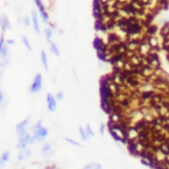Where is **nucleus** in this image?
Segmentation results:
<instances>
[{"mask_svg": "<svg viewBox=\"0 0 169 169\" xmlns=\"http://www.w3.org/2000/svg\"><path fill=\"white\" fill-rule=\"evenodd\" d=\"M84 168H87V169H88V168H98V169H100V168H102V166H100V164H97V163H90V164H87Z\"/></svg>", "mask_w": 169, "mask_h": 169, "instance_id": "nucleus-21", "label": "nucleus"}, {"mask_svg": "<svg viewBox=\"0 0 169 169\" xmlns=\"http://www.w3.org/2000/svg\"><path fill=\"white\" fill-rule=\"evenodd\" d=\"M49 133V130L46 127H44L42 125V120H39L36 126L34 127V133H32V141L36 142V141H43L46 135Z\"/></svg>", "mask_w": 169, "mask_h": 169, "instance_id": "nucleus-1", "label": "nucleus"}, {"mask_svg": "<svg viewBox=\"0 0 169 169\" xmlns=\"http://www.w3.org/2000/svg\"><path fill=\"white\" fill-rule=\"evenodd\" d=\"M1 159L3 160V162H5V163H6V162H8V161H9V159H10V153H9L8 150H6V152L1 155Z\"/></svg>", "mask_w": 169, "mask_h": 169, "instance_id": "nucleus-19", "label": "nucleus"}, {"mask_svg": "<svg viewBox=\"0 0 169 169\" xmlns=\"http://www.w3.org/2000/svg\"><path fill=\"white\" fill-rule=\"evenodd\" d=\"M150 49H152L150 45H149L146 41H142V42L139 43V45H138V47H137V52H138L139 54H141L142 57H145V56H148V54H149Z\"/></svg>", "mask_w": 169, "mask_h": 169, "instance_id": "nucleus-4", "label": "nucleus"}, {"mask_svg": "<svg viewBox=\"0 0 169 169\" xmlns=\"http://www.w3.org/2000/svg\"><path fill=\"white\" fill-rule=\"evenodd\" d=\"M34 141H32V135H30L29 133L24 132L22 134H20V139H19V142H17V148L19 149H23L25 148L28 145H32Z\"/></svg>", "mask_w": 169, "mask_h": 169, "instance_id": "nucleus-2", "label": "nucleus"}, {"mask_svg": "<svg viewBox=\"0 0 169 169\" xmlns=\"http://www.w3.org/2000/svg\"><path fill=\"white\" fill-rule=\"evenodd\" d=\"M159 149L164 154V155H168L169 154V144L166 141V142H162V144H160V146H159Z\"/></svg>", "mask_w": 169, "mask_h": 169, "instance_id": "nucleus-13", "label": "nucleus"}, {"mask_svg": "<svg viewBox=\"0 0 169 169\" xmlns=\"http://www.w3.org/2000/svg\"><path fill=\"white\" fill-rule=\"evenodd\" d=\"M35 2H36V5H37V7H38V10H39V14H41V16H42L43 22H44L45 24H47V23H49V16H47V13L45 12V7H44L42 0H35Z\"/></svg>", "mask_w": 169, "mask_h": 169, "instance_id": "nucleus-6", "label": "nucleus"}, {"mask_svg": "<svg viewBox=\"0 0 169 169\" xmlns=\"http://www.w3.org/2000/svg\"><path fill=\"white\" fill-rule=\"evenodd\" d=\"M0 56H1V59L2 60H6L8 58V44L5 43V45L1 47L0 50Z\"/></svg>", "mask_w": 169, "mask_h": 169, "instance_id": "nucleus-12", "label": "nucleus"}, {"mask_svg": "<svg viewBox=\"0 0 169 169\" xmlns=\"http://www.w3.org/2000/svg\"><path fill=\"white\" fill-rule=\"evenodd\" d=\"M28 123H29V117H27L23 122H21V123L16 126V132H17V134H22V133L27 132V125H28Z\"/></svg>", "mask_w": 169, "mask_h": 169, "instance_id": "nucleus-8", "label": "nucleus"}, {"mask_svg": "<svg viewBox=\"0 0 169 169\" xmlns=\"http://www.w3.org/2000/svg\"><path fill=\"white\" fill-rule=\"evenodd\" d=\"M86 131L89 133V135H90V137H94V131L91 130L90 125H87V126H86Z\"/></svg>", "mask_w": 169, "mask_h": 169, "instance_id": "nucleus-22", "label": "nucleus"}, {"mask_svg": "<svg viewBox=\"0 0 169 169\" xmlns=\"http://www.w3.org/2000/svg\"><path fill=\"white\" fill-rule=\"evenodd\" d=\"M66 141H67V142H71L72 145H75V146H80L79 142H76V141H74V140H71V139H68V138H66Z\"/></svg>", "mask_w": 169, "mask_h": 169, "instance_id": "nucleus-26", "label": "nucleus"}, {"mask_svg": "<svg viewBox=\"0 0 169 169\" xmlns=\"http://www.w3.org/2000/svg\"><path fill=\"white\" fill-rule=\"evenodd\" d=\"M3 45H5V38H3V35H1V37H0V50Z\"/></svg>", "mask_w": 169, "mask_h": 169, "instance_id": "nucleus-27", "label": "nucleus"}, {"mask_svg": "<svg viewBox=\"0 0 169 169\" xmlns=\"http://www.w3.org/2000/svg\"><path fill=\"white\" fill-rule=\"evenodd\" d=\"M41 58H42V63H43L44 68L47 71V68H49V66H47V58H46V53H45V51H44V50L41 52Z\"/></svg>", "mask_w": 169, "mask_h": 169, "instance_id": "nucleus-16", "label": "nucleus"}, {"mask_svg": "<svg viewBox=\"0 0 169 169\" xmlns=\"http://www.w3.org/2000/svg\"><path fill=\"white\" fill-rule=\"evenodd\" d=\"M44 32H45V37H46L47 42L50 43L51 42V37H52V29L51 28H45Z\"/></svg>", "mask_w": 169, "mask_h": 169, "instance_id": "nucleus-17", "label": "nucleus"}, {"mask_svg": "<svg viewBox=\"0 0 169 169\" xmlns=\"http://www.w3.org/2000/svg\"><path fill=\"white\" fill-rule=\"evenodd\" d=\"M108 1H109V0H100V2H101V3H103V5H105Z\"/></svg>", "mask_w": 169, "mask_h": 169, "instance_id": "nucleus-30", "label": "nucleus"}, {"mask_svg": "<svg viewBox=\"0 0 169 169\" xmlns=\"http://www.w3.org/2000/svg\"><path fill=\"white\" fill-rule=\"evenodd\" d=\"M156 31H157V27L154 24H148L147 27H145L146 35H156Z\"/></svg>", "mask_w": 169, "mask_h": 169, "instance_id": "nucleus-10", "label": "nucleus"}, {"mask_svg": "<svg viewBox=\"0 0 169 169\" xmlns=\"http://www.w3.org/2000/svg\"><path fill=\"white\" fill-rule=\"evenodd\" d=\"M23 22H24V25H25V27H29V25H30V20H29V17H28V16H25V17H24Z\"/></svg>", "mask_w": 169, "mask_h": 169, "instance_id": "nucleus-24", "label": "nucleus"}, {"mask_svg": "<svg viewBox=\"0 0 169 169\" xmlns=\"http://www.w3.org/2000/svg\"><path fill=\"white\" fill-rule=\"evenodd\" d=\"M56 98H57V100H63V98H64V93H63V91H59V93L56 95Z\"/></svg>", "mask_w": 169, "mask_h": 169, "instance_id": "nucleus-25", "label": "nucleus"}, {"mask_svg": "<svg viewBox=\"0 0 169 169\" xmlns=\"http://www.w3.org/2000/svg\"><path fill=\"white\" fill-rule=\"evenodd\" d=\"M3 163H5V162H3V160L0 157V167H2V166H3Z\"/></svg>", "mask_w": 169, "mask_h": 169, "instance_id": "nucleus-31", "label": "nucleus"}, {"mask_svg": "<svg viewBox=\"0 0 169 169\" xmlns=\"http://www.w3.org/2000/svg\"><path fill=\"white\" fill-rule=\"evenodd\" d=\"M79 133H80V135H81V138L84 140V141H88L89 139H90V135H89V133L87 132V131H83V127H79Z\"/></svg>", "mask_w": 169, "mask_h": 169, "instance_id": "nucleus-15", "label": "nucleus"}, {"mask_svg": "<svg viewBox=\"0 0 169 169\" xmlns=\"http://www.w3.org/2000/svg\"><path fill=\"white\" fill-rule=\"evenodd\" d=\"M0 24H1V28L2 30H7V29H10V25H9V22L6 17H0Z\"/></svg>", "mask_w": 169, "mask_h": 169, "instance_id": "nucleus-14", "label": "nucleus"}, {"mask_svg": "<svg viewBox=\"0 0 169 169\" xmlns=\"http://www.w3.org/2000/svg\"><path fill=\"white\" fill-rule=\"evenodd\" d=\"M6 43H7V44H8V45H9V44H10V45H13V44H14V43H15V41H14V39H9V41H7V42H6Z\"/></svg>", "mask_w": 169, "mask_h": 169, "instance_id": "nucleus-29", "label": "nucleus"}, {"mask_svg": "<svg viewBox=\"0 0 169 169\" xmlns=\"http://www.w3.org/2000/svg\"><path fill=\"white\" fill-rule=\"evenodd\" d=\"M23 39V43H24V45H25V47L29 50V51H32V47H31V45H30V43H29V41L27 39V37H23L22 38Z\"/></svg>", "mask_w": 169, "mask_h": 169, "instance_id": "nucleus-20", "label": "nucleus"}, {"mask_svg": "<svg viewBox=\"0 0 169 169\" xmlns=\"http://www.w3.org/2000/svg\"><path fill=\"white\" fill-rule=\"evenodd\" d=\"M31 155V149H29V148H23V149H21V152H20V154H19V160L20 161H24L25 159H28L29 156Z\"/></svg>", "mask_w": 169, "mask_h": 169, "instance_id": "nucleus-9", "label": "nucleus"}, {"mask_svg": "<svg viewBox=\"0 0 169 169\" xmlns=\"http://www.w3.org/2000/svg\"><path fill=\"white\" fill-rule=\"evenodd\" d=\"M46 103H47L49 111H51V112L56 111V109H57V98H56V96L53 94L49 93L46 95Z\"/></svg>", "mask_w": 169, "mask_h": 169, "instance_id": "nucleus-5", "label": "nucleus"}, {"mask_svg": "<svg viewBox=\"0 0 169 169\" xmlns=\"http://www.w3.org/2000/svg\"><path fill=\"white\" fill-rule=\"evenodd\" d=\"M50 49H51V51H52V52H53L56 56H59V49L57 47V45H56V44H54L52 41L50 42Z\"/></svg>", "mask_w": 169, "mask_h": 169, "instance_id": "nucleus-18", "label": "nucleus"}, {"mask_svg": "<svg viewBox=\"0 0 169 169\" xmlns=\"http://www.w3.org/2000/svg\"><path fill=\"white\" fill-rule=\"evenodd\" d=\"M104 132H105V125L103 123H101L100 124V133L101 134H104Z\"/></svg>", "mask_w": 169, "mask_h": 169, "instance_id": "nucleus-23", "label": "nucleus"}, {"mask_svg": "<svg viewBox=\"0 0 169 169\" xmlns=\"http://www.w3.org/2000/svg\"><path fill=\"white\" fill-rule=\"evenodd\" d=\"M42 87H43V78H42V74H36L35 78H34V81L30 86V93L31 94H36L38 91L42 90Z\"/></svg>", "mask_w": 169, "mask_h": 169, "instance_id": "nucleus-3", "label": "nucleus"}, {"mask_svg": "<svg viewBox=\"0 0 169 169\" xmlns=\"http://www.w3.org/2000/svg\"><path fill=\"white\" fill-rule=\"evenodd\" d=\"M41 153H42V155H50V154H52L53 153V150H52V147H51V145H49V144H46V145H44L43 146V148H42V150H41Z\"/></svg>", "mask_w": 169, "mask_h": 169, "instance_id": "nucleus-11", "label": "nucleus"}, {"mask_svg": "<svg viewBox=\"0 0 169 169\" xmlns=\"http://www.w3.org/2000/svg\"><path fill=\"white\" fill-rule=\"evenodd\" d=\"M31 20H32V27H34V30L36 34H39L41 32V29H39V23H38V15L36 12H32L31 13Z\"/></svg>", "mask_w": 169, "mask_h": 169, "instance_id": "nucleus-7", "label": "nucleus"}, {"mask_svg": "<svg viewBox=\"0 0 169 169\" xmlns=\"http://www.w3.org/2000/svg\"><path fill=\"white\" fill-rule=\"evenodd\" d=\"M2 101H3V94H2V91H1V88H0V104L2 103Z\"/></svg>", "mask_w": 169, "mask_h": 169, "instance_id": "nucleus-28", "label": "nucleus"}]
</instances>
